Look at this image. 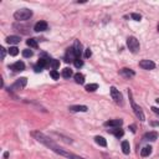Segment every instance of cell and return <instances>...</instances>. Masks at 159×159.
<instances>
[{
    "label": "cell",
    "mask_w": 159,
    "mask_h": 159,
    "mask_svg": "<svg viewBox=\"0 0 159 159\" xmlns=\"http://www.w3.org/2000/svg\"><path fill=\"white\" fill-rule=\"evenodd\" d=\"M32 135H34V137H35L40 143L45 144V146L47 147V148H50L52 152L57 153V154H60V156L66 157V158H70V159H85V158H82V157H78V156H76V154L70 153V152H67V150H65V149L60 148V147L56 144V143H54L50 138L46 137V135L42 134V133H40V132H34Z\"/></svg>",
    "instance_id": "1"
},
{
    "label": "cell",
    "mask_w": 159,
    "mask_h": 159,
    "mask_svg": "<svg viewBox=\"0 0 159 159\" xmlns=\"http://www.w3.org/2000/svg\"><path fill=\"white\" fill-rule=\"evenodd\" d=\"M31 16H32V11L30 9H20L14 13V18H15V20H18V21L29 20Z\"/></svg>",
    "instance_id": "2"
},
{
    "label": "cell",
    "mask_w": 159,
    "mask_h": 159,
    "mask_svg": "<svg viewBox=\"0 0 159 159\" xmlns=\"http://www.w3.org/2000/svg\"><path fill=\"white\" fill-rule=\"evenodd\" d=\"M128 94H129V101H131V104H132V108H133V111H134V113H135V116L139 118V121H144L146 119V117H144V113H143V111H142V108L139 107L138 104H135V102H134V100L132 98V92L129 91L128 92Z\"/></svg>",
    "instance_id": "3"
},
{
    "label": "cell",
    "mask_w": 159,
    "mask_h": 159,
    "mask_svg": "<svg viewBox=\"0 0 159 159\" xmlns=\"http://www.w3.org/2000/svg\"><path fill=\"white\" fill-rule=\"evenodd\" d=\"M127 46L131 52H133V54H137L139 51V41L135 39L134 36H129L127 39Z\"/></svg>",
    "instance_id": "4"
},
{
    "label": "cell",
    "mask_w": 159,
    "mask_h": 159,
    "mask_svg": "<svg viewBox=\"0 0 159 159\" xmlns=\"http://www.w3.org/2000/svg\"><path fill=\"white\" fill-rule=\"evenodd\" d=\"M26 83H28V78L26 77H21V78H18L16 81H15L13 85L10 86V91H20L22 90L24 87L26 86Z\"/></svg>",
    "instance_id": "5"
},
{
    "label": "cell",
    "mask_w": 159,
    "mask_h": 159,
    "mask_svg": "<svg viewBox=\"0 0 159 159\" xmlns=\"http://www.w3.org/2000/svg\"><path fill=\"white\" fill-rule=\"evenodd\" d=\"M111 96H112L113 101H115L117 104L123 106V97H122V94H121V92L116 88V87H111Z\"/></svg>",
    "instance_id": "6"
},
{
    "label": "cell",
    "mask_w": 159,
    "mask_h": 159,
    "mask_svg": "<svg viewBox=\"0 0 159 159\" xmlns=\"http://www.w3.org/2000/svg\"><path fill=\"white\" fill-rule=\"evenodd\" d=\"M77 57L76 52H75V49L73 47H70L67 49V52H66V56H65V61L66 62H70V61H75Z\"/></svg>",
    "instance_id": "7"
},
{
    "label": "cell",
    "mask_w": 159,
    "mask_h": 159,
    "mask_svg": "<svg viewBox=\"0 0 159 159\" xmlns=\"http://www.w3.org/2000/svg\"><path fill=\"white\" fill-rule=\"evenodd\" d=\"M139 66H141L142 69H144V70H153V69H156V63H154L152 60H142V61L139 62Z\"/></svg>",
    "instance_id": "8"
},
{
    "label": "cell",
    "mask_w": 159,
    "mask_h": 159,
    "mask_svg": "<svg viewBox=\"0 0 159 159\" xmlns=\"http://www.w3.org/2000/svg\"><path fill=\"white\" fill-rule=\"evenodd\" d=\"M9 69L15 71V72H20V71H24L25 70V63L22 62V61H18V62L13 63V65H10Z\"/></svg>",
    "instance_id": "9"
},
{
    "label": "cell",
    "mask_w": 159,
    "mask_h": 159,
    "mask_svg": "<svg viewBox=\"0 0 159 159\" xmlns=\"http://www.w3.org/2000/svg\"><path fill=\"white\" fill-rule=\"evenodd\" d=\"M122 124H123V119H112L104 122L106 127H113V128H119Z\"/></svg>",
    "instance_id": "10"
},
{
    "label": "cell",
    "mask_w": 159,
    "mask_h": 159,
    "mask_svg": "<svg viewBox=\"0 0 159 159\" xmlns=\"http://www.w3.org/2000/svg\"><path fill=\"white\" fill-rule=\"evenodd\" d=\"M34 30L36 32H42L45 30H47V22L46 21H39L36 22L35 26H34Z\"/></svg>",
    "instance_id": "11"
},
{
    "label": "cell",
    "mask_w": 159,
    "mask_h": 159,
    "mask_svg": "<svg viewBox=\"0 0 159 159\" xmlns=\"http://www.w3.org/2000/svg\"><path fill=\"white\" fill-rule=\"evenodd\" d=\"M108 133L115 134L117 138H122L123 134H124V131L121 129V128H113V129H108Z\"/></svg>",
    "instance_id": "12"
},
{
    "label": "cell",
    "mask_w": 159,
    "mask_h": 159,
    "mask_svg": "<svg viewBox=\"0 0 159 159\" xmlns=\"http://www.w3.org/2000/svg\"><path fill=\"white\" fill-rule=\"evenodd\" d=\"M119 72H121V75H122V76H124V77H128V78H129V77H133L134 76V71L133 70H131V69H122V70H121L119 71Z\"/></svg>",
    "instance_id": "13"
},
{
    "label": "cell",
    "mask_w": 159,
    "mask_h": 159,
    "mask_svg": "<svg viewBox=\"0 0 159 159\" xmlns=\"http://www.w3.org/2000/svg\"><path fill=\"white\" fill-rule=\"evenodd\" d=\"M70 111H72V112H87L88 108H87V106H71Z\"/></svg>",
    "instance_id": "14"
},
{
    "label": "cell",
    "mask_w": 159,
    "mask_h": 159,
    "mask_svg": "<svg viewBox=\"0 0 159 159\" xmlns=\"http://www.w3.org/2000/svg\"><path fill=\"white\" fill-rule=\"evenodd\" d=\"M20 37L19 36H15V35H13V36H7L6 37V42L9 44V45H15V44H19L20 42Z\"/></svg>",
    "instance_id": "15"
},
{
    "label": "cell",
    "mask_w": 159,
    "mask_h": 159,
    "mask_svg": "<svg viewBox=\"0 0 159 159\" xmlns=\"http://www.w3.org/2000/svg\"><path fill=\"white\" fill-rule=\"evenodd\" d=\"M73 49H75V52H76L77 57L81 59V54H82V45H81V42H80V41H75Z\"/></svg>",
    "instance_id": "16"
},
{
    "label": "cell",
    "mask_w": 159,
    "mask_h": 159,
    "mask_svg": "<svg viewBox=\"0 0 159 159\" xmlns=\"http://www.w3.org/2000/svg\"><path fill=\"white\" fill-rule=\"evenodd\" d=\"M158 138V133L157 132H149L144 135V141H156Z\"/></svg>",
    "instance_id": "17"
},
{
    "label": "cell",
    "mask_w": 159,
    "mask_h": 159,
    "mask_svg": "<svg viewBox=\"0 0 159 159\" xmlns=\"http://www.w3.org/2000/svg\"><path fill=\"white\" fill-rule=\"evenodd\" d=\"M94 142H96L98 146H101V147H107V142H106V139L103 137L97 135V137H94Z\"/></svg>",
    "instance_id": "18"
},
{
    "label": "cell",
    "mask_w": 159,
    "mask_h": 159,
    "mask_svg": "<svg viewBox=\"0 0 159 159\" xmlns=\"http://www.w3.org/2000/svg\"><path fill=\"white\" fill-rule=\"evenodd\" d=\"M129 150H131L129 142L123 141V142H122V152H123L124 154H129Z\"/></svg>",
    "instance_id": "19"
},
{
    "label": "cell",
    "mask_w": 159,
    "mask_h": 159,
    "mask_svg": "<svg viewBox=\"0 0 159 159\" xmlns=\"http://www.w3.org/2000/svg\"><path fill=\"white\" fill-rule=\"evenodd\" d=\"M73 77H75L76 83H78V85H83V83H85V76H83L82 73H76Z\"/></svg>",
    "instance_id": "20"
},
{
    "label": "cell",
    "mask_w": 159,
    "mask_h": 159,
    "mask_svg": "<svg viewBox=\"0 0 159 159\" xmlns=\"http://www.w3.org/2000/svg\"><path fill=\"white\" fill-rule=\"evenodd\" d=\"M150 153H152V147H144V148L141 150V156L142 157H148Z\"/></svg>",
    "instance_id": "21"
},
{
    "label": "cell",
    "mask_w": 159,
    "mask_h": 159,
    "mask_svg": "<svg viewBox=\"0 0 159 159\" xmlns=\"http://www.w3.org/2000/svg\"><path fill=\"white\" fill-rule=\"evenodd\" d=\"M49 66L52 67L54 70H56V69H59V67H60V61H59V60L52 59V60H50V62H49Z\"/></svg>",
    "instance_id": "22"
},
{
    "label": "cell",
    "mask_w": 159,
    "mask_h": 159,
    "mask_svg": "<svg viewBox=\"0 0 159 159\" xmlns=\"http://www.w3.org/2000/svg\"><path fill=\"white\" fill-rule=\"evenodd\" d=\"M97 88H98L97 83H90V85L86 86V91H87V92H94Z\"/></svg>",
    "instance_id": "23"
},
{
    "label": "cell",
    "mask_w": 159,
    "mask_h": 159,
    "mask_svg": "<svg viewBox=\"0 0 159 159\" xmlns=\"http://www.w3.org/2000/svg\"><path fill=\"white\" fill-rule=\"evenodd\" d=\"M49 62H50V60H46V59H44V57H41L40 60H39V62H37V65H39L40 67H46V66H49Z\"/></svg>",
    "instance_id": "24"
},
{
    "label": "cell",
    "mask_w": 159,
    "mask_h": 159,
    "mask_svg": "<svg viewBox=\"0 0 159 159\" xmlns=\"http://www.w3.org/2000/svg\"><path fill=\"white\" fill-rule=\"evenodd\" d=\"M71 76H72V70L67 69V67L62 70V77H65V78H70Z\"/></svg>",
    "instance_id": "25"
},
{
    "label": "cell",
    "mask_w": 159,
    "mask_h": 159,
    "mask_svg": "<svg viewBox=\"0 0 159 159\" xmlns=\"http://www.w3.org/2000/svg\"><path fill=\"white\" fill-rule=\"evenodd\" d=\"M26 44H28V46L32 47V49H36L37 47V41L35 39H29L26 40Z\"/></svg>",
    "instance_id": "26"
},
{
    "label": "cell",
    "mask_w": 159,
    "mask_h": 159,
    "mask_svg": "<svg viewBox=\"0 0 159 159\" xmlns=\"http://www.w3.org/2000/svg\"><path fill=\"white\" fill-rule=\"evenodd\" d=\"M19 54V49L18 47H15V46H11L9 49V55L10 56H16Z\"/></svg>",
    "instance_id": "27"
},
{
    "label": "cell",
    "mask_w": 159,
    "mask_h": 159,
    "mask_svg": "<svg viewBox=\"0 0 159 159\" xmlns=\"http://www.w3.org/2000/svg\"><path fill=\"white\" fill-rule=\"evenodd\" d=\"M50 76L54 78V80H59V78H60V73H59L56 70H51V71H50Z\"/></svg>",
    "instance_id": "28"
},
{
    "label": "cell",
    "mask_w": 159,
    "mask_h": 159,
    "mask_svg": "<svg viewBox=\"0 0 159 159\" xmlns=\"http://www.w3.org/2000/svg\"><path fill=\"white\" fill-rule=\"evenodd\" d=\"M131 18L133 19V20H135V21H141L142 20V15L141 14H137V13L131 14Z\"/></svg>",
    "instance_id": "29"
},
{
    "label": "cell",
    "mask_w": 159,
    "mask_h": 159,
    "mask_svg": "<svg viewBox=\"0 0 159 159\" xmlns=\"http://www.w3.org/2000/svg\"><path fill=\"white\" fill-rule=\"evenodd\" d=\"M73 63H75V66H76L77 69H80V67H82V66H83V61H82V60L80 59V57L75 60V61H73Z\"/></svg>",
    "instance_id": "30"
},
{
    "label": "cell",
    "mask_w": 159,
    "mask_h": 159,
    "mask_svg": "<svg viewBox=\"0 0 159 159\" xmlns=\"http://www.w3.org/2000/svg\"><path fill=\"white\" fill-rule=\"evenodd\" d=\"M34 54H32V51L31 50H24L22 51V56H24V57H31Z\"/></svg>",
    "instance_id": "31"
},
{
    "label": "cell",
    "mask_w": 159,
    "mask_h": 159,
    "mask_svg": "<svg viewBox=\"0 0 159 159\" xmlns=\"http://www.w3.org/2000/svg\"><path fill=\"white\" fill-rule=\"evenodd\" d=\"M91 55H92V51L90 50V49H86V52H85V57H91Z\"/></svg>",
    "instance_id": "32"
},
{
    "label": "cell",
    "mask_w": 159,
    "mask_h": 159,
    "mask_svg": "<svg viewBox=\"0 0 159 159\" xmlns=\"http://www.w3.org/2000/svg\"><path fill=\"white\" fill-rule=\"evenodd\" d=\"M0 52H1V60L5 59V55H6V51L4 47H0Z\"/></svg>",
    "instance_id": "33"
},
{
    "label": "cell",
    "mask_w": 159,
    "mask_h": 159,
    "mask_svg": "<svg viewBox=\"0 0 159 159\" xmlns=\"http://www.w3.org/2000/svg\"><path fill=\"white\" fill-rule=\"evenodd\" d=\"M34 69H35V72H41V71H42V67H40L39 65H35V67H34Z\"/></svg>",
    "instance_id": "34"
},
{
    "label": "cell",
    "mask_w": 159,
    "mask_h": 159,
    "mask_svg": "<svg viewBox=\"0 0 159 159\" xmlns=\"http://www.w3.org/2000/svg\"><path fill=\"white\" fill-rule=\"evenodd\" d=\"M152 111L156 113V115H158L159 116V108H157V107H152Z\"/></svg>",
    "instance_id": "35"
},
{
    "label": "cell",
    "mask_w": 159,
    "mask_h": 159,
    "mask_svg": "<svg viewBox=\"0 0 159 159\" xmlns=\"http://www.w3.org/2000/svg\"><path fill=\"white\" fill-rule=\"evenodd\" d=\"M129 129H131L132 132H133V133H135V126H131V127H129Z\"/></svg>",
    "instance_id": "36"
},
{
    "label": "cell",
    "mask_w": 159,
    "mask_h": 159,
    "mask_svg": "<svg viewBox=\"0 0 159 159\" xmlns=\"http://www.w3.org/2000/svg\"><path fill=\"white\" fill-rule=\"evenodd\" d=\"M7 157H9V153H7V152L4 153V158H7Z\"/></svg>",
    "instance_id": "37"
},
{
    "label": "cell",
    "mask_w": 159,
    "mask_h": 159,
    "mask_svg": "<svg viewBox=\"0 0 159 159\" xmlns=\"http://www.w3.org/2000/svg\"><path fill=\"white\" fill-rule=\"evenodd\" d=\"M152 126H159V123H157V122H152Z\"/></svg>",
    "instance_id": "38"
},
{
    "label": "cell",
    "mask_w": 159,
    "mask_h": 159,
    "mask_svg": "<svg viewBox=\"0 0 159 159\" xmlns=\"http://www.w3.org/2000/svg\"><path fill=\"white\" fill-rule=\"evenodd\" d=\"M156 101H157V103H159V98H157V100H156Z\"/></svg>",
    "instance_id": "39"
},
{
    "label": "cell",
    "mask_w": 159,
    "mask_h": 159,
    "mask_svg": "<svg viewBox=\"0 0 159 159\" xmlns=\"http://www.w3.org/2000/svg\"><path fill=\"white\" fill-rule=\"evenodd\" d=\"M157 29H158V31H159V24H158V28Z\"/></svg>",
    "instance_id": "40"
}]
</instances>
